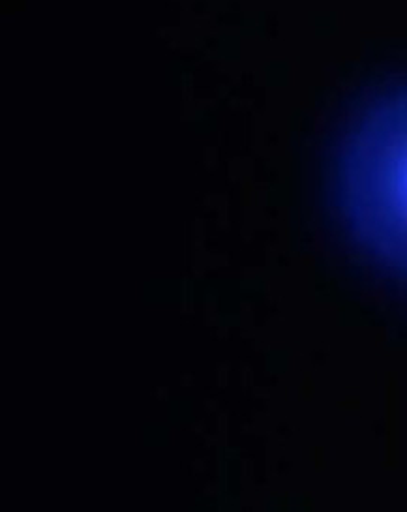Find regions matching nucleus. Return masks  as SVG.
Masks as SVG:
<instances>
[{
    "instance_id": "nucleus-1",
    "label": "nucleus",
    "mask_w": 407,
    "mask_h": 512,
    "mask_svg": "<svg viewBox=\"0 0 407 512\" xmlns=\"http://www.w3.org/2000/svg\"><path fill=\"white\" fill-rule=\"evenodd\" d=\"M346 188L364 237L407 261V91L383 98L362 117L347 147Z\"/></svg>"
}]
</instances>
